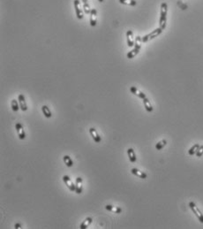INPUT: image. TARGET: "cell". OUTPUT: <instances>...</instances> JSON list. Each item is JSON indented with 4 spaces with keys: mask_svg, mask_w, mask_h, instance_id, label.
I'll use <instances>...</instances> for the list:
<instances>
[{
    "mask_svg": "<svg viewBox=\"0 0 203 229\" xmlns=\"http://www.w3.org/2000/svg\"><path fill=\"white\" fill-rule=\"evenodd\" d=\"M167 13H168V5L165 2L161 4V12H160V19H159V25L160 28L164 30L167 25Z\"/></svg>",
    "mask_w": 203,
    "mask_h": 229,
    "instance_id": "1",
    "label": "cell"
},
{
    "mask_svg": "<svg viewBox=\"0 0 203 229\" xmlns=\"http://www.w3.org/2000/svg\"><path fill=\"white\" fill-rule=\"evenodd\" d=\"M141 45H142V38L138 35V36H136V38H135V44L133 46L134 48L126 54V58L129 59H132L136 55H138V53L140 52V51L141 49Z\"/></svg>",
    "mask_w": 203,
    "mask_h": 229,
    "instance_id": "2",
    "label": "cell"
},
{
    "mask_svg": "<svg viewBox=\"0 0 203 229\" xmlns=\"http://www.w3.org/2000/svg\"><path fill=\"white\" fill-rule=\"evenodd\" d=\"M163 31H164V29H161L160 27L157 28L156 29H155V30H153L152 32H150L149 34L144 35V36L142 37V42H148V41H150V40H153V39L156 38L157 36H159V35L163 33Z\"/></svg>",
    "mask_w": 203,
    "mask_h": 229,
    "instance_id": "3",
    "label": "cell"
},
{
    "mask_svg": "<svg viewBox=\"0 0 203 229\" xmlns=\"http://www.w3.org/2000/svg\"><path fill=\"white\" fill-rule=\"evenodd\" d=\"M189 207H190V209L192 210V212L194 213V215L197 217V219H199V221L203 224V214L201 213L200 210L197 207V205L195 204V203L190 202V203H189Z\"/></svg>",
    "mask_w": 203,
    "mask_h": 229,
    "instance_id": "4",
    "label": "cell"
},
{
    "mask_svg": "<svg viewBox=\"0 0 203 229\" xmlns=\"http://www.w3.org/2000/svg\"><path fill=\"white\" fill-rule=\"evenodd\" d=\"M62 179H63V181L64 182V184L66 185V187L69 189V190L72 192H75L76 187H75V184L73 183L72 179L68 175H64Z\"/></svg>",
    "mask_w": 203,
    "mask_h": 229,
    "instance_id": "5",
    "label": "cell"
},
{
    "mask_svg": "<svg viewBox=\"0 0 203 229\" xmlns=\"http://www.w3.org/2000/svg\"><path fill=\"white\" fill-rule=\"evenodd\" d=\"M15 128H16V131L18 133V135H19V138L20 140H24L26 138V133L24 131V127H23V125L21 123H17L15 125Z\"/></svg>",
    "mask_w": 203,
    "mask_h": 229,
    "instance_id": "6",
    "label": "cell"
},
{
    "mask_svg": "<svg viewBox=\"0 0 203 229\" xmlns=\"http://www.w3.org/2000/svg\"><path fill=\"white\" fill-rule=\"evenodd\" d=\"M18 101H19V104L20 110H21L22 111H28V104H27V102H26L25 96H24L23 94H19V95L18 96Z\"/></svg>",
    "mask_w": 203,
    "mask_h": 229,
    "instance_id": "7",
    "label": "cell"
},
{
    "mask_svg": "<svg viewBox=\"0 0 203 229\" xmlns=\"http://www.w3.org/2000/svg\"><path fill=\"white\" fill-rule=\"evenodd\" d=\"M89 134H90V135L92 136V138H93V140H94L95 143H99L102 142V137L99 135V134L97 133V131H96V128L90 127V128H89Z\"/></svg>",
    "mask_w": 203,
    "mask_h": 229,
    "instance_id": "8",
    "label": "cell"
},
{
    "mask_svg": "<svg viewBox=\"0 0 203 229\" xmlns=\"http://www.w3.org/2000/svg\"><path fill=\"white\" fill-rule=\"evenodd\" d=\"M97 24V11L96 9L93 8L91 9V13H90V25L92 27H96Z\"/></svg>",
    "mask_w": 203,
    "mask_h": 229,
    "instance_id": "9",
    "label": "cell"
},
{
    "mask_svg": "<svg viewBox=\"0 0 203 229\" xmlns=\"http://www.w3.org/2000/svg\"><path fill=\"white\" fill-rule=\"evenodd\" d=\"M126 42H127V45L128 47H133L135 44V40H134V36H133V33L132 30H128L126 32Z\"/></svg>",
    "mask_w": 203,
    "mask_h": 229,
    "instance_id": "10",
    "label": "cell"
},
{
    "mask_svg": "<svg viewBox=\"0 0 203 229\" xmlns=\"http://www.w3.org/2000/svg\"><path fill=\"white\" fill-rule=\"evenodd\" d=\"M73 6H74V9H75L77 19H83V13H82L81 9L80 8V1H79V0H73Z\"/></svg>",
    "mask_w": 203,
    "mask_h": 229,
    "instance_id": "11",
    "label": "cell"
},
{
    "mask_svg": "<svg viewBox=\"0 0 203 229\" xmlns=\"http://www.w3.org/2000/svg\"><path fill=\"white\" fill-rule=\"evenodd\" d=\"M130 91H131L132 94L137 96L138 97H140V98H141V99H144V98L147 97L146 95H145V93H143V92H141V91H140L136 87H134V86H132V87L130 88Z\"/></svg>",
    "mask_w": 203,
    "mask_h": 229,
    "instance_id": "12",
    "label": "cell"
},
{
    "mask_svg": "<svg viewBox=\"0 0 203 229\" xmlns=\"http://www.w3.org/2000/svg\"><path fill=\"white\" fill-rule=\"evenodd\" d=\"M131 173H132L133 175L136 176V177L141 178V179H143V180H145V179L148 178V175H147L146 173H144V172H142V171H140V170L137 169V168H132Z\"/></svg>",
    "mask_w": 203,
    "mask_h": 229,
    "instance_id": "13",
    "label": "cell"
},
{
    "mask_svg": "<svg viewBox=\"0 0 203 229\" xmlns=\"http://www.w3.org/2000/svg\"><path fill=\"white\" fill-rule=\"evenodd\" d=\"M104 208H105V210H107L109 212H114L117 214H119L122 212V209L120 207H118V206H113V205H110V204H107Z\"/></svg>",
    "mask_w": 203,
    "mask_h": 229,
    "instance_id": "14",
    "label": "cell"
},
{
    "mask_svg": "<svg viewBox=\"0 0 203 229\" xmlns=\"http://www.w3.org/2000/svg\"><path fill=\"white\" fill-rule=\"evenodd\" d=\"M75 187H76L75 192H76L78 195L81 194V193H82V190H83V187H82V178H81V177H77V178H76Z\"/></svg>",
    "mask_w": 203,
    "mask_h": 229,
    "instance_id": "15",
    "label": "cell"
},
{
    "mask_svg": "<svg viewBox=\"0 0 203 229\" xmlns=\"http://www.w3.org/2000/svg\"><path fill=\"white\" fill-rule=\"evenodd\" d=\"M127 155H128V157H129V160L131 163H135L137 161L136 154H135V151L132 148H129L127 150Z\"/></svg>",
    "mask_w": 203,
    "mask_h": 229,
    "instance_id": "16",
    "label": "cell"
},
{
    "mask_svg": "<svg viewBox=\"0 0 203 229\" xmlns=\"http://www.w3.org/2000/svg\"><path fill=\"white\" fill-rule=\"evenodd\" d=\"M92 222H93V219H92L91 217H87V218H86V219L83 220V222L80 225V229H87L90 225L92 224Z\"/></svg>",
    "mask_w": 203,
    "mask_h": 229,
    "instance_id": "17",
    "label": "cell"
},
{
    "mask_svg": "<svg viewBox=\"0 0 203 229\" xmlns=\"http://www.w3.org/2000/svg\"><path fill=\"white\" fill-rule=\"evenodd\" d=\"M42 111L43 113V115L45 118H47V119H50L52 117V112L51 111V109L47 106V105H42Z\"/></svg>",
    "mask_w": 203,
    "mask_h": 229,
    "instance_id": "18",
    "label": "cell"
},
{
    "mask_svg": "<svg viewBox=\"0 0 203 229\" xmlns=\"http://www.w3.org/2000/svg\"><path fill=\"white\" fill-rule=\"evenodd\" d=\"M142 101H143V104H144V107H145L146 111H147L148 112H152L153 110H154V108H153V106H152L149 99L146 97V98L142 99Z\"/></svg>",
    "mask_w": 203,
    "mask_h": 229,
    "instance_id": "19",
    "label": "cell"
},
{
    "mask_svg": "<svg viewBox=\"0 0 203 229\" xmlns=\"http://www.w3.org/2000/svg\"><path fill=\"white\" fill-rule=\"evenodd\" d=\"M63 160H64V164H65V166L67 167H72L73 166V159L71 158L70 156H68V155L64 156Z\"/></svg>",
    "mask_w": 203,
    "mask_h": 229,
    "instance_id": "20",
    "label": "cell"
},
{
    "mask_svg": "<svg viewBox=\"0 0 203 229\" xmlns=\"http://www.w3.org/2000/svg\"><path fill=\"white\" fill-rule=\"evenodd\" d=\"M119 3L125 6H134L137 5V2L135 0H118Z\"/></svg>",
    "mask_w": 203,
    "mask_h": 229,
    "instance_id": "21",
    "label": "cell"
},
{
    "mask_svg": "<svg viewBox=\"0 0 203 229\" xmlns=\"http://www.w3.org/2000/svg\"><path fill=\"white\" fill-rule=\"evenodd\" d=\"M11 107H12V110L15 112H17L20 107H19V101L18 100H15V99H12V102H11Z\"/></svg>",
    "mask_w": 203,
    "mask_h": 229,
    "instance_id": "22",
    "label": "cell"
},
{
    "mask_svg": "<svg viewBox=\"0 0 203 229\" xmlns=\"http://www.w3.org/2000/svg\"><path fill=\"white\" fill-rule=\"evenodd\" d=\"M200 144L199 143H195L193 146H192L191 148H190V150H188V154L190 155V156H193V155H195L196 154V152H197V150H198V149L200 148Z\"/></svg>",
    "mask_w": 203,
    "mask_h": 229,
    "instance_id": "23",
    "label": "cell"
},
{
    "mask_svg": "<svg viewBox=\"0 0 203 229\" xmlns=\"http://www.w3.org/2000/svg\"><path fill=\"white\" fill-rule=\"evenodd\" d=\"M166 144H167V141H166V140H162L161 142H159V143H156V145H155V149H156L157 150H161L164 149V147Z\"/></svg>",
    "mask_w": 203,
    "mask_h": 229,
    "instance_id": "24",
    "label": "cell"
},
{
    "mask_svg": "<svg viewBox=\"0 0 203 229\" xmlns=\"http://www.w3.org/2000/svg\"><path fill=\"white\" fill-rule=\"evenodd\" d=\"M83 8H84V12L86 13V14H90V13H91V9H90L88 4H83Z\"/></svg>",
    "mask_w": 203,
    "mask_h": 229,
    "instance_id": "25",
    "label": "cell"
},
{
    "mask_svg": "<svg viewBox=\"0 0 203 229\" xmlns=\"http://www.w3.org/2000/svg\"><path fill=\"white\" fill-rule=\"evenodd\" d=\"M198 157H200L202 155H203V145H200V148L198 149V150H197V152H196V154H195Z\"/></svg>",
    "mask_w": 203,
    "mask_h": 229,
    "instance_id": "26",
    "label": "cell"
},
{
    "mask_svg": "<svg viewBox=\"0 0 203 229\" xmlns=\"http://www.w3.org/2000/svg\"><path fill=\"white\" fill-rule=\"evenodd\" d=\"M14 227H15L16 229H19V228H21V227H22V226H21V224H20V223H16V224L14 225Z\"/></svg>",
    "mask_w": 203,
    "mask_h": 229,
    "instance_id": "27",
    "label": "cell"
},
{
    "mask_svg": "<svg viewBox=\"0 0 203 229\" xmlns=\"http://www.w3.org/2000/svg\"><path fill=\"white\" fill-rule=\"evenodd\" d=\"M82 2H83V4H87V0H82Z\"/></svg>",
    "mask_w": 203,
    "mask_h": 229,
    "instance_id": "28",
    "label": "cell"
},
{
    "mask_svg": "<svg viewBox=\"0 0 203 229\" xmlns=\"http://www.w3.org/2000/svg\"><path fill=\"white\" fill-rule=\"evenodd\" d=\"M98 1H99L100 3H103V2L104 1V0H98Z\"/></svg>",
    "mask_w": 203,
    "mask_h": 229,
    "instance_id": "29",
    "label": "cell"
}]
</instances>
